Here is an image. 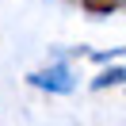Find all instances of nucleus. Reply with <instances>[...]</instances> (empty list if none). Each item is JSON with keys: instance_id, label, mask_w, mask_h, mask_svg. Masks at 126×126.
<instances>
[{"instance_id": "obj_1", "label": "nucleus", "mask_w": 126, "mask_h": 126, "mask_svg": "<svg viewBox=\"0 0 126 126\" xmlns=\"http://www.w3.org/2000/svg\"><path fill=\"white\" fill-rule=\"evenodd\" d=\"M27 84L42 88V92H54V95H69L77 88V73H73L69 61H50L46 69H34L27 77Z\"/></svg>"}, {"instance_id": "obj_2", "label": "nucleus", "mask_w": 126, "mask_h": 126, "mask_svg": "<svg viewBox=\"0 0 126 126\" xmlns=\"http://www.w3.org/2000/svg\"><path fill=\"white\" fill-rule=\"evenodd\" d=\"M122 80H126V69H122V61H115L111 69H103L99 77L92 80V88H95V92H103V88H115V84H122Z\"/></svg>"}, {"instance_id": "obj_3", "label": "nucleus", "mask_w": 126, "mask_h": 126, "mask_svg": "<svg viewBox=\"0 0 126 126\" xmlns=\"http://www.w3.org/2000/svg\"><path fill=\"white\" fill-rule=\"evenodd\" d=\"M77 4L88 12V16H95V19H99V16H111V12L122 8V0H77Z\"/></svg>"}]
</instances>
